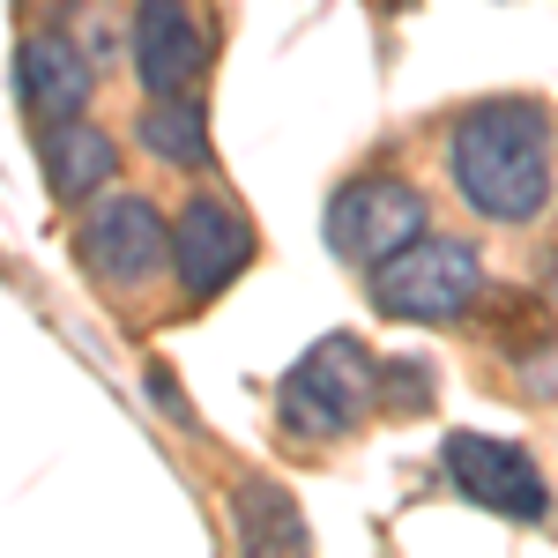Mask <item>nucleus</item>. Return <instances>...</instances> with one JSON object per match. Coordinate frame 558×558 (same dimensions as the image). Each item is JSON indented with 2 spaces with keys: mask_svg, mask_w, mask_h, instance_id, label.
Returning a JSON list of instances; mask_svg holds the SVG:
<instances>
[{
  "mask_svg": "<svg viewBox=\"0 0 558 558\" xmlns=\"http://www.w3.org/2000/svg\"><path fill=\"white\" fill-rule=\"evenodd\" d=\"M373 299H380V313H395V320H462V313H476V299H484V260H476V246H462V239H410V246H395V254L373 268Z\"/></svg>",
  "mask_w": 558,
  "mask_h": 558,
  "instance_id": "7ed1b4c3",
  "label": "nucleus"
},
{
  "mask_svg": "<svg viewBox=\"0 0 558 558\" xmlns=\"http://www.w3.org/2000/svg\"><path fill=\"white\" fill-rule=\"evenodd\" d=\"M231 514H239V544L246 551H305V521L276 484H239Z\"/></svg>",
  "mask_w": 558,
  "mask_h": 558,
  "instance_id": "f8f14e48",
  "label": "nucleus"
},
{
  "mask_svg": "<svg viewBox=\"0 0 558 558\" xmlns=\"http://www.w3.org/2000/svg\"><path fill=\"white\" fill-rule=\"evenodd\" d=\"M172 268H179V291L194 305H209L216 291H231L254 268V223L223 194H194L172 223Z\"/></svg>",
  "mask_w": 558,
  "mask_h": 558,
  "instance_id": "423d86ee",
  "label": "nucleus"
},
{
  "mask_svg": "<svg viewBox=\"0 0 558 558\" xmlns=\"http://www.w3.org/2000/svg\"><path fill=\"white\" fill-rule=\"evenodd\" d=\"M380 395V365L357 336H320L276 387V410L299 439H343Z\"/></svg>",
  "mask_w": 558,
  "mask_h": 558,
  "instance_id": "f03ea898",
  "label": "nucleus"
},
{
  "mask_svg": "<svg viewBox=\"0 0 558 558\" xmlns=\"http://www.w3.org/2000/svg\"><path fill=\"white\" fill-rule=\"evenodd\" d=\"M454 194L484 223H536L551 209V120L536 97H476L447 134Z\"/></svg>",
  "mask_w": 558,
  "mask_h": 558,
  "instance_id": "f257e3e1",
  "label": "nucleus"
},
{
  "mask_svg": "<svg viewBox=\"0 0 558 558\" xmlns=\"http://www.w3.org/2000/svg\"><path fill=\"white\" fill-rule=\"evenodd\" d=\"M83 260H89L97 283H112V291H142V283L172 260V223L149 209L142 194H112V202L83 223Z\"/></svg>",
  "mask_w": 558,
  "mask_h": 558,
  "instance_id": "0eeeda50",
  "label": "nucleus"
},
{
  "mask_svg": "<svg viewBox=\"0 0 558 558\" xmlns=\"http://www.w3.org/2000/svg\"><path fill=\"white\" fill-rule=\"evenodd\" d=\"M89 89H97V60H89L75 38H31L15 52V97H23V112L52 128V120H75L89 105Z\"/></svg>",
  "mask_w": 558,
  "mask_h": 558,
  "instance_id": "1a4fd4ad",
  "label": "nucleus"
},
{
  "mask_svg": "<svg viewBox=\"0 0 558 558\" xmlns=\"http://www.w3.org/2000/svg\"><path fill=\"white\" fill-rule=\"evenodd\" d=\"M439 470L454 476V492L476 499L484 514H507V521H544L551 514L544 470H536L521 447L492 439V432H447V439H439Z\"/></svg>",
  "mask_w": 558,
  "mask_h": 558,
  "instance_id": "39448f33",
  "label": "nucleus"
},
{
  "mask_svg": "<svg viewBox=\"0 0 558 558\" xmlns=\"http://www.w3.org/2000/svg\"><path fill=\"white\" fill-rule=\"evenodd\" d=\"M142 149H149L157 165L202 172V165H209V112H202V89H186V97H149V112H142Z\"/></svg>",
  "mask_w": 558,
  "mask_h": 558,
  "instance_id": "9b49d317",
  "label": "nucleus"
},
{
  "mask_svg": "<svg viewBox=\"0 0 558 558\" xmlns=\"http://www.w3.org/2000/svg\"><path fill=\"white\" fill-rule=\"evenodd\" d=\"M134 75L149 97H186L209 75V38L186 0H142L134 8Z\"/></svg>",
  "mask_w": 558,
  "mask_h": 558,
  "instance_id": "6e6552de",
  "label": "nucleus"
},
{
  "mask_svg": "<svg viewBox=\"0 0 558 558\" xmlns=\"http://www.w3.org/2000/svg\"><path fill=\"white\" fill-rule=\"evenodd\" d=\"M425 231V194L410 179H350L343 194L328 202V246L350 268H380L395 246H410Z\"/></svg>",
  "mask_w": 558,
  "mask_h": 558,
  "instance_id": "20e7f679",
  "label": "nucleus"
},
{
  "mask_svg": "<svg viewBox=\"0 0 558 558\" xmlns=\"http://www.w3.org/2000/svg\"><path fill=\"white\" fill-rule=\"evenodd\" d=\"M38 157H45V186H52V202H89L105 179L120 172L112 134L89 128L83 112H75V120H52V128H45V142H38Z\"/></svg>",
  "mask_w": 558,
  "mask_h": 558,
  "instance_id": "9d476101",
  "label": "nucleus"
},
{
  "mask_svg": "<svg viewBox=\"0 0 558 558\" xmlns=\"http://www.w3.org/2000/svg\"><path fill=\"white\" fill-rule=\"evenodd\" d=\"M149 402H165V410H172L179 425L194 417V410H186V395H179V387H172V373H165V365H149Z\"/></svg>",
  "mask_w": 558,
  "mask_h": 558,
  "instance_id": "ddd939ff",
  "label": "nucleus"
}]
</instances>
